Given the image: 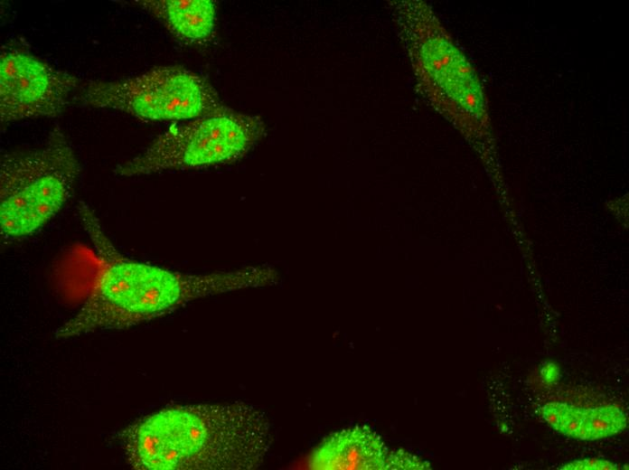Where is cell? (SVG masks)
I'll use <instances>...</instances> for the list:
<instances>
[{
  "label": "cell",
  "mask_w": 629,
  "mask_h": 470,
  "mask_svg": "<svg viewBox=\"0 0 629 470\" xmlns=\"http://www.w3.org/2000/svg\"><path fill=\"white\" fill-rule=\"evenodd\" d=\"M77 209L101 272L80 311L56 330L57 339L128 328L168 315L198 298L271 286L277 281V271L268 266L188 274L131 260L107 236L89 204L80 201Z\"/></svg>",
  "instance_id": "6da1fadb"
},
{
  "label": "cell",
  "mask_w": 629,
  "mask_h": 470,
  "mask_svg": "<svg viewBox=\"0 0 629 470\" xmlns=\"http://www.w3.org/2000/svg\"><path fill=\"white\" fill-rule=\"evenodd\" d=\"M136 470H250L272 444L270 422L244 403L176 406L148 415L118 435Z\"/></svg>",
  "instance_id": "7a4b0ae2"
},
{
  "label": "cell",
  "mask_w": 629,
  "mask_h": 470,
  "mask_svg": "<svg viewBox=\"0 0 629 470\" xmlns=\"http://www.w3.org/2000/svg\"><path fill=\"white\" fill-rule=\"evenodd\" d=\"M388 3L424 99L465 135L488 137L490 117L481 81L433 9L420 0Z\"/></svg>",
  "instance_id": "3957f363"
},
{
  "label": "cell",
  "mask_w": 629,
  "mask_h": 470,
  "mask_svg": "<svg viewBox=\"0 0 629 470\" xmlns=\"http://www.w3.org/2000/svg\"><path fill=\"white\" fill-rule=\"evenodd\" d=\"M74 149L56 127L39 146L4 153L0 161V230L5 243L42 229L71 197L80 174Z\"/></svg>",
  "instance_id": "277c9868"
},
{
  "label": "cell",
  "mask_w": 629,
  "mask_h": 470,
  "mask_svg": "<svg viewBox=\"0 0 629 470\" xmlns=\"http://www.w3.org/2000/svg\"><path fill=\"white\" fill-rule=\"evenodd\" d=\"M264 133L259 118L223 107L169 129L114 172L118 176L133 177L230 163L246 155Z\"/></svg>",
  "instance_id": "5b68a950"
},
{
  "label": "cell",
  "mask_w": 629,
  "mask_h": 470,
  "mask_svg": "<svg viewBox=\"0 0 629 470\" xmlns=\"http://www.w3.org/2000/svg\"><path fill=\"white\" fill-rule=\"evenodd\" d=\"M74 101L148 120L198 118L223 108L202 77L177 66L157 67L116 81L81 83Z\"/></svg>",
  "instance_id": "8992f818"
},
{
  "label": "cell",
  "mask_w": 629,
  "mask_h": 470,
  "mask_svg": "<svg viewBox=\"0 0 629 470\" xmlns=\"http://www.w3.org/2000/svg\"><path fill=\"white\" fill-rule=\"evenodd\" d=\"M79 78L40 61L24 49L4 46L0 55V121L54 118L75 100Z\"/></svg>",
  "instance_id": "52a82bcc"
},
{
  "label": "cell",
  "mask_w": 629,
  "mask_h": 470,
  "mask_svg": "<svg viewBox=\"0 0 629 470\" xmlns=\"http://www.w3.org/2000/svg\"><path fill=\"white\" fill-rule=\"evenodd\" d=\"M389 451L371 428L353 427L331 434L313 451L308 466L315 470L384 469Z\"/></svg>",
  "instance_id": "ba28073f"
},
{
  "label": "cell",
  "mask_w": 629,
  "mask_h": 470,
  "mask_svg": "<svg viewBox=\"0 0 629 470\" xmlns=\"http://www.w3.org/2000/svg\"><path fill=\"white\" fill-rule=\"evenodd\" d=\"M140 6L157 17L178 39L187 43L209 40L215 27V4L211 0H147Z\"/></svg>",
  "instance_id": "9c48e42d"
},
{
  "label": "cell",
  "mask_w": 629,
  "mask_h": 470,
  "mask_svg": "<svg viewBox=\"0 0 629 470\" xmlns=\"http://www.w3.org/2000/svg\"><path fill=\"white\" fill-rule=\"evenodd\" d=\"M627 427V417L616 406H600L586 410L580 439L596 440L622 432Z\"/></svg>",
  "instance_id": "30bf717a"
},
{
  "label": "cell",
  "mask_w": 629,
  "mask_h": 470,
  "mask_svg": "<svg viewBox=\"0 0 629 470\" xmlns=\"http://www.w3.org/2000/svg\"><path fill=\"white\" fill-rule=\"evenodd\" d=\"M586 410V409L566 403L558 432L567 437L580 439Z\"/></svg>",
  "instance_id": "8fae6325"
},
{
  "label": "cell",
  "mask_w": 629,
  "mask_h": 470,
  "mask_svg": "<svg viewBox=\"0 0 629 470\" xmlns=\"http://www.w3.org/2000/svg\"><path fill=\"white\" fill-rule=\"evenodd\" d=\"M427 462L408 452H389L384 469H429Z\"/></svg>",
  "instance_id": "7c38bea8"
},
{
  "label": "cell",
  "mask_w": 629,
  "mask_h": 470,
  "mask_svg": "<svg viewBox=\"0 0 629 470\" xmlns=\"http://www.w3.org/2000/svg\"><path fill=\"white\" fill-rule=\"evenodd\" d=\"M617 468L616 464L598 458L576 460L559 467L561 470H615Z\"/></svg>",
  "instance_id": "4fadbf2b"
},
{
  "label": "cell",
  "mask_w": 629,
  "mask_h": 470,
  "mask_svg": "<svg viewBox=\"0 0 629 470\" xmlns=\"http://www.w3.org/2000/svg\"><path fill=\"white\" fill-rule=\"evenodd\" d=\"M565 406V402H549L540 409L541 417L556 431L559 430L561 415Z\"/></svg>",
  "instance_id": "5bb4252c"
}]
</instances>
